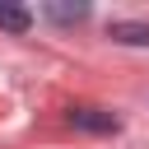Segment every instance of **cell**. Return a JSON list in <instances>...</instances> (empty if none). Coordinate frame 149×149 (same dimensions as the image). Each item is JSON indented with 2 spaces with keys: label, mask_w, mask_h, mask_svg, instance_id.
Returning <instances> with one entry per match:
<instances>
[{
  "label": "cell",
  "mask_w": 149,
  "mask_h": 149,
  "mask_svg": "<svg viewBox=\"0 0 149 149\" xmlns=\"http://www.w3.org/2000/svg\"><path fill=\"white\" fill-rule=\"evenodd\" d=\"M70 126H74V130H98V135H107V130H116V116L102 112V107H70Z\"/></svg>",
  "instance_id": "cell-1"
},
{
  "label": "cell",
  "mask_w": 149,
  "mask_h": 149,
  "mask_svg": "<svg viewBox=\"0 0 149 149\" xmlns=\"http://www.w3.org/2000/svg\"><path fill=\"white\" fill-rule=\"evenodd\" d=\"M107 37L130 42V47H149V23H126V19H116V23L107 28Z\"/></svg>",
  "instance_id": "cell-2"
},
{
  "label": "cell",
  "mask_w": 149,
  "mask_h": 149,
  "mask_svg": "<svg viewBox=\"0 0 149 149\" xmlns=\"http://www.w3.org/2000/svg\"><path fill=\"white\" fill-rule=\"evenodd\" d=\"M47 19H56V23H84V19H88V5H84V0H74V5L51 0V5H47Z\"/></svg>",
  "instance_id": "cell-3"
},
{
  "label": "cell",
  "mask_w": 149,
  "mask_h": 149,
  "mask_svg": "<svg viewBox=\"0 0 149 149\" xmlns=\"http://www.w3.org/2000/svg\"><path fill=\"white\" fill-rule=\"evenodd\" d=\"M0 28H9V33H28V28H33V14H28L23 5L0 0Z\"/></svg>",
  "instance_id": "cell-4"
}]
</instances>
